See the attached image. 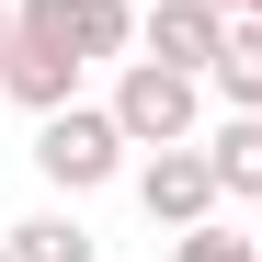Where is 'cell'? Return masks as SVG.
Wrapping results in <instances>:
<instances>
[{"mask_svg": "<svg viewBox=\"0 0 262 262\" xmlns=\"http://www.w3.org/2000/svg\"><path fill=\"white\" fill-rule=\"evenodd\" d=\"M205 92L228 114H262V23L251 12H228V34H216V57H205Z\"/></svg>", "mask_w": 262, "mask_h": 262, "instance_id": "obj_8", "label": "cell"}, {"mask_svg": "<svg viewBox=\"0 0 262 262\" xmlns=\"http://www.w3.org/2000/svg\"><path fill=\"white\" fill-rule=\"evenodd\" d=\"M0 57H12V0H0Z\"/></svg>", "mask_w": 262, "mask_h": 262, "instance_id": "obj_11", "label": "cell"}, {"mask_svg": "<svg viewBox=\"0 0 262 262\" xmlns=\"http://www.w3.org/2000/svg\"><path fill=\"white\" fill-rule=\"evenodd\" d=\"M34 171H46V194H103L114 171H125V137H114V114L103 103H57V114H34Z\"/></svg>", "mask_w": 262, "mask_h": 262, "instance_id": "obj_2", "label": "cell"}, {"mask_svg": "<svg viewBox=\"0 0 262 262\" xmlns=\"http://www.w3.org/2000/svg\"><path fill=\"white\" fill-rule=\"evenodd\" d=\"M114 137L125 148H183L205 137V80L194 69H160V57H114Z\"/></svg>", "mask_w": 262, "mask_h": 262, "instance_id": "obj_1", "label": "cell"}, {"mask_svg": "<svg viewBox=\"0 0 262 262\" xmlns=\"http://www.w3.org/2000/svg\"><path fill=\"white\" fill-rule=\"evenodd\" d=\"M171 262H262V239L216 228V216H194V228H171Z\"/></svg>", "mask_w": 262, "mask_h": 262, "instance_id": "obj_10", "label": "cell"}, {"mask_svg": "<svg viewBox=\"0 0 262 262\" xmlns=\"http://www.w3.org/2000/svg\"><path fill=\"white\" fill-rule=\"evenodd\" d=\"M0 262H12V251H0Z\"/></svg>", "mask_w": 262, "mask_h": 262, "instance_id": "obj_13", "label": "cell"}, {"mask_svg": "<svg viewBox=\"0 0 262 262\" xmlns=\"http://www.w3.org/2000/svg\"><path fill=\"white\" fill-rule=\"evenodd\" d=\"M0 92H12L23 114H57V103H80V57L23 46V34H12V57H0Z\"/></svg>", "mask_w": 262, "mask_h": 262, "instance_id": "obj_6", "label": "cell"}, {"mask_svg": "<svg viewBox=\"0 0 262 262\" xmlns=\"http://www.w3.org/2000/svg\"><path fill=\"white\" fill-rule=\"evenodd\" d=\"M216 34H228V12H205V0H148V12H137V57H160V69H194V80H205Z\"/></svg>", "mask_w": 262, "mask_h": 262, "instance_id": "obj_4", "label": "cell"}, {"mask_svg": "<svg viewBox=\"0 0 262 262\" xmlns=\"http://www.w3.org/2000/svg\"><path fill=\"white\" fill-rule=\"evenodd\" d=\"M137 205H148V228H194V216H216L205 148H194V137H183V148H148V160H137Z\"/></svg>", "mask_w": 262, "mask_h": 262, "instance_id": "obj_3", "label": "cell"}, {"mask_svg": "<svg viewBox=\"0 0 262 262\" xmlns=\"http://www.w3.org/2000/svg\"><path fill=\"white\" fill-rule=\"evenodd\" d=\"M0 251H12V262H92L103 239L80 228V205L57 194V205H34V216H12V228H0Z\"/></svg>", "mask_w": 262, "mask_h": 262, "instance_id": "obj_7", "label": "cell"}, {"mask_svg": "<svg viewBox=\"0 0 262 262\" xmlns=\"http://www.w3.org/2000/svg\"><path fill=\"white\" fill-rule=\"evenodd\" d=\"M69 46H80V69L92 57H137V0H69Z\"/></svg>", "mask_w": 262, "mask_h": 262, "instance_id": "obj_9", "label": "cell"}, {"mask_svg": "<svg viewBox=\"0 0 262 262\" xmlns=\"http://www.w3.org/2000/svg\"><path fill=\"white\" fill-rule=\"evenodd\" d=\"M205 171H216V205H262V114H228V125H205Z\"/></svg>", "mask_w": 262, "mask_h": 262, "instance_id": "obj_5", "label": "cell"}, {"mask_svg": "<svg viewBox=\"0 0 262 262\" xmlns=\"http://www.w3.org/2000/svg\"><path fill=\"white\" fill-rule=\"evenodd\" d=\"M205 12H251V0H205Z\"/></svg>", "mask_w": 262, "mask_h": 262, "instance_id": "obj_12", "label": "cell"}]
</instances>
